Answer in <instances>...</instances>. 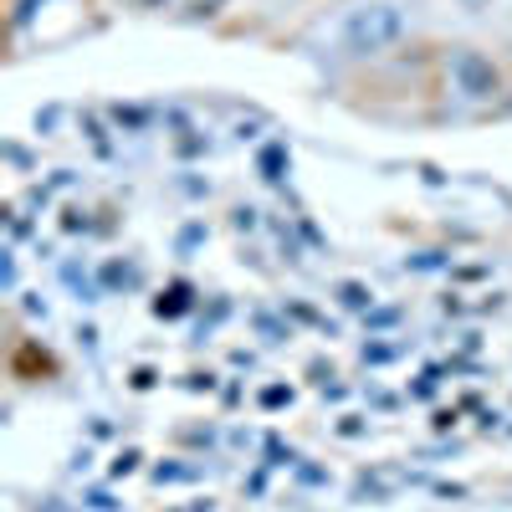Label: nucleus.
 Returning <instances> with one entry per match:
<instances>
[{
  "mask_svg": "<svg viewBox=\"0 0 512 512\" xmlns=\"http://www.w3.org/2000/svg\"><path fill=\"white\" fill-rule=\"evenodd\" d=\"M395 31H400V16H395L390 6L359 11V16L349 21V41H354V47H379V41H390Z\"/></svg>",
  "mask_w": 512,
  "mask_h": 512,
  "instance_id": "nucleus-1",
  "label": "nucleus"
},
{
  "mask_svg": "<svg viewBox=\"0 0 512 512\" xmlns=\"http://www.w3.org/2000/svg\"><path fill=\"white\" fill-rule=\"evenodd\" d=\"M41 512H67V507H62V502H47V507H41Z\"/></svg>",
  "mask_w": 512,
  "mask_h": 512,
  "instance_id": "nucleus-2",
  "label": "nucleus"
}]
</instances>
